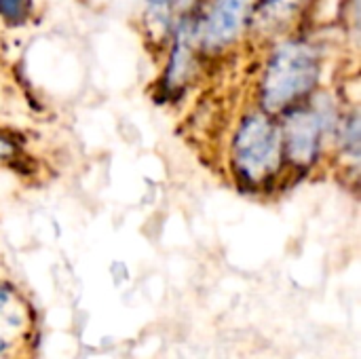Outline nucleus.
Segmentation results:
<instances>
[{
	"label": "nucleus",
	"instance_id": "1",
	"mask_svg": "<svg viewBox=\"0 0 361 359\" xmlns=\"http://www.w3.org/2000/svg\"><path fill=\"white\" fill-rule=\"evenodd\" d=\"M319 76V55L307 42H283L275 49L264 83L262 102L269 110H279L313 89Z\"/></svg>",
	"mask_w": 361,
	"mask_h": 359
},
{
	"label": "nucleus",
	"instance_id": "2",
	"mask_svg": "<svg viewBox=\"0 0 361 359\" xmlns=\"http://www.w3.org/2000/svg\"><path fill=\"white\" fill-rule=\"evenodd\" d=\"M281 154V133L264 114H252L235 138L237 169L252 182H262L275 174Z\"/></svg>",
	"mask_w": 361,
	"mask_h": 359
},
{
	"label": "nucleus",
	"instance_id": "3",
	"mask_svg": "<svg viewBox=\"0 0 361 359\" xmlns=\"http://www.w3.org/2000/svg\"><path fill=\"white\" fill-rule=\"evenodd\" d=\"M288 148L296 163H311L326 131V112L302 110L288 121Z\"/></svg>",
	"mask_w": 361,
	"mask_h": 359
},
{
	"label": "nucleus",
	"instance_id": "4",
	"mask_svg": "<svg viewBox=\"0 0 361 359\" xmlns=\"http://www.w3.org/2000/svg\"><path fill=\"white\" fill-rule=\"evenodd\" d=\"M252 2L254 0H218L205 23V44L218 49L235 40L243 28V21L247 19Z\"/></svg>",
	"mask_w": 361,
	"mask_h": 359
},
{
	"label": "nucleus",
	"instance_id": "5",
	"mask_svg": "<svg viewBox=\"0 0 361 359\" xmlns=\"http://www.w3.org/2000/svg\"><path fill=\"white\" fill-rule=\"evenodd\" d=\"M150 21L167 23L169 19V0H150Z\"/></svg>",
	"mask_w": 361,
	"mask_h": 359
},
{
	"label": "nucleus",
	"instance_id": "6",
	"mask_svg": "<svg viewBox=\"0 0 361 359\" xmlns=\"http://www.w3.org/2000/svg\"><path fill=\"white\" fill-rule=\"evenodd\" d=\"M6 341H8V332H6V322H2L0 320V349L6 345Z\"/></svg>",
	"mask_w": 361,
	"mask_h": 359
}]
</instances>
